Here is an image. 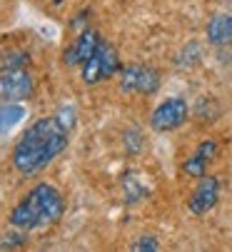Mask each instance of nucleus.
<instances>
[{
    "label": "nucleus",
    "mask_w": 232,
    "mask_h": 252,
    "mask_svg": "<svg viewBox=\"0 0 232 252\" xmlns=\"http://www.w3.org/2000/svg\"><path fill=\"white\" fill-rule=\"evenodd\" d=\"M120 88L135 95H152L160 88V73L147 65H128L120 73Z\"/></svg>",
    "instance_id": "nucleus-5"
},
{
    "label": "nucleus",
    "mask_w": 232,
    "mask_h": 252,
    "mask_svg": "<svg viewBox=\"0 0 232 252\" xmlns=\"http://www.w3.org/2000/svg\"><path fill=\"white\" fill-rule=\"evenodd\" d=\"M187 115H190V107H187V102L182 97H167L152 110L150 125H152V130H158V132H172L180 125H185Z\"/></svg>",
    "instance_id": "nucleus-4"
},
{
    "label": "nucleus",
    "mask_w": 232,
    "mask_h": 252,
    "mask_svg": "<svg viewBox=\"0 0 232 252\" xmlns=\"http://www.w3.org/2000/svg\"><path fill=\"white\" fill-rule=\"evenodd\" d=\"M100 43H102V40H100V35H98L93 28H85V30L72 40V45L65 50V55H63L65 65H83V63L98 50Z\"/></svg>",
    "instance_id": "nucleus-8"
},
{
    "label": "nucleus",
    "mask_w": 232,
    "mask_h": 252,
    "mask_svg": "<svg viewBox=\"0 0 232 252\" xmlns=\"http://www.w3.org/2000/svg\"><path fill=\"white\" fill-rule=\"evenodd\" d=\"M75 127V110L60 107L50 118L35 120L13 148V165L23 175H35L48 167L65 148Z\"/></svg>",
    "instance_id": "nucleus-1"
},
{
    "label": "nucleus",
    "mask_w": 232,
    "mask_h": 252,
    "mask_svg": "<svg viewBox=\"0 0 232 252\" xmlns=\"http://www.w3.org/2000/svg\"><path fill=\"white\" fill-rule=\"evenodd\" d=\"M25 118V107L20 102H5L0 107V135H8Z\"/></svg>",
    "instance_id": "nucleus-11"
},
{
    "label": "nucleus",
    "mask_w": 232,
    "mask_h": 252,
    "mask_svg": "<svg viewBox=\"0 0 232 252\" xmlns=\"http://www.w3.org/2000/svg\"><path fill=\"white\" fill-rule=\"evenodd\" d=\"M207 40L212 45H232V13L217 15L207 25Z\"/></svg>",
    "instance_id": "nucleus-10"
},
{
    "label": "nucleus",
    "mask_w": 232,
    "mask_h": 252,
    "mask_svg": "<svg viewBox=\"0 0 232 252\" xmlns=\"http://www.w3.org/2000/svg\"><path fill=\"white\" fill-rule=\"evenodd\" d=\"M33 93V75L25 67L0 70V100L3 102H20Z\"/></svg>",
    "instance_id": "nucleus-6"
},
{
    "label": "nucleus",
    "mask_w": 232,
    "mask_h": 252,
    "mask_svg": "<svg viewBox=\"0 0 232 252\" xmlns=\"http://www.w3.org/2000/svg\"><path fill=\"white\" fill-rule=\"evenodd\" d=\"M133 250H158V242H155V237H140L135 245H133Z\"/></svg>",
    "instance_id": "nucleus-13"
},
{
    "label": "nucleus",
    "mask_w": 232,
    "mask_h": 252,
    "mask_svg": "<svg viewBox=\"0 0 232 252\" xmlns=\"http://www.w3.org/2000/svg\"><path fill=\"white\" fill-rule=\"evenodd\" d=\"M220 200V180L217 177H207L202 175L200 177V185L195 188V192L190 195V212L192 215H205L215 207V202Z\"/></svg>",
    "instance_id": "nucleus-7"
},
{
    "label": "nucleus",
    "mask_w": 232,
    "mask_h": 252,
    "mask_svg": "<svg viewBox=\"0 0 232 252\" xmlns=\"http://www.w3.org/2000/svg\"><path fill=\"white\" fill-rule=\"evenodd\" d=\"M65 200L58 188L40 183L35 185L10 212V225L23 232H35L48 225H55L63 218Z\"/></svg>",
    "instance_id": "nucleus-2"
},
{
    "label": "nucleus",
    "mask_w": 232,
    "mask_h": 252,
    "mask_svg": "<svg viewBox=\"0 0 232 252\" xmlns=\"http://www.w3.org/2000/svg\"><path fill=\"white\" fill-rule=\"evenodd\" d=\"M28 53H23V50H10V53H5L3 58H0V70H10V67H25L28 65Z\"/></svg>",
    "instance_id": "nucleus-12"
},
{
    "label": "nucleus",
    "mask_w": 232,
    "mask_h": 252,
    "mask_svg": "<svg viewBox=\"0 0 232 252\" xmlns=\"http://www.w3.org/2000/svg\"><path fill=\"white\" fill-rule=\"evenodd\" d=\"M80 67H83V80H85L88 85H95V83H100V80H105V78H112L115 73H118V67H120L118 53H115L112 45H107V43L102 40V43L98 45V50H95Z\"/></svg>",
    "instance_id": "nucleus-3"
},
{
    "label": "nucleus",
    "mask_w": 232,
    "mask_h": 252,
    "mask_svg": "<svg viewBox=\"0 0 232 252\" xmlns=\"http://www.w3.org/2000/svg\"><path fill=\"white\" fill-rule=\"evenodd\" d=\"M215 155H217V142H215L212 137L202 140L200 145L195 148V153H192V155L185 160L182 172H185L187 177H195V180H200V177L207 172V167H210V162L215 160Z\"/></svg>",
    "instance_id": "nucleus-9"
}]
</instances>
